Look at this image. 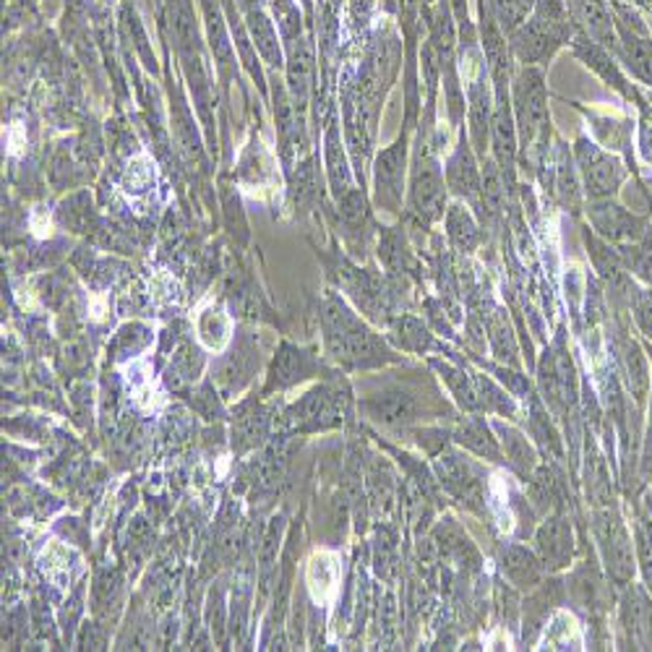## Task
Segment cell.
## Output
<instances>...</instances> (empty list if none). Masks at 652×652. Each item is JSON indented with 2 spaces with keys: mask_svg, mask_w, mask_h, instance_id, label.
<instances>
[{
  "mask_svg": "<svg viewBox=\"0 0 652 652\" xmlns=\"http://www.w3.org/2000/svg\"><path fill=\"white\" fill-rule=\"evenodd\" d=\"M533 543L537 559H541L548 574L567 569L571 559H574V527H571V520L564 512L548 514L541 522V527L535 530Z\"/></svg>",
  "mask_w": 652,
  "mask_h": 652,
  "instance_id": "9c48e42d",
  "label": "cell"
},
{
  "mask_svg": "<svg viewBox=\"0 0 652 652\" xmlns=\"http://www.w3.org/2000/svg\"><path fill=\"white\" fill-rule=\"evenodd\" d=\"M152 342V329L141 324H126L112 340V358L123 360L139 355Z\"/></svg>",
  "mask_w": 652,
  "mask_h": 652,
  "instance_id": "83f0119b",
  "label": "cell"
},
{
  "mask_svg": "<svg viewBox=\"0 0 652 652\" xmlns=\"http://www.w3.org/2000/svg\"><path fill=\"white\" fill-rule=\"evenodd\" d=\"M443 173H447V188H452V193H457L460 199H467L473 206H481L483 180L478 163H475V154L465 139L457 144L454 154L447 159Z\"/></svg>",
  "mask_w": 652,
  "mask_h": 652,
  "instance_id": "ac0fdd59",
  "label": "cell"
},
{
  "mask_svg": "<svg viewBox=\"0 0 652 652\" xmlns=\"http://www.w3.org/2000/svg\"><path fill=\"white\" fill-rule=\"evenodd\" d=\"M559 178H556V193H559L561 204L571 212H580V186H577V175L571 170V163L567 157V150H561L559 157Z\"/></svg>",
  "mask_w": 652,
  "mask_h": 652,
  "instance_id": "f1b7e54d",
  "label": "cell"
},
{
  "mask_svg": "<svg viewBox=\"0 0 652 652\" xmlns=\"http://www.w3.org/2000/svg\"><path fill=\"white\" fill-rule=\"evenodd\" d=\"M574 154L584 180V191H588L590 199H606L610 193H616V188L624 180V167L614 154L603 152L590 139L577 141Z\"/></svg>",
  "mask_w": 652,
  "mask_h": 652,
  "instance_id": "ba28073f",
  "label": "cell"
},
{
  "mask_svg": "<svg viewBox=\"0 0 652 652\" xmlns=\"http://www.w3.org/2000/svg\"><path fill=\"white\" fill-rule=\"evenodd\" d=\"M349 407V389L342 379V374L329 376V379L308 389L304 396L285 407L282 413V428L287 434L311 436L327 434L340 428L345 423Z\"/></svg>",
  "mask_w": 652,
  "mask_h": 652,
  "instance_id": "7a4b0ae2",
  "label": "cell"
},
{
  "mask_svg": "<svg viewBox=\"0 0 652 652\" xmlns=\"http://www.w3.org/2000/svg\"><path fill=\"white\" fill-rule=\"evenodd\" d=\"M261 368H264V355H261L257 334L251 329L240 327L238 332H233V340L225 353L214 358L210 379L217 387L222 400H233L251 384L253 376Z\"/></svg>",
  "mask_w": 652,
  "mask_h": 652,
  "instance_id": "3957f363",
  "label": "cell"
},
{
  "mask_svg": "<svg viewBox=\"0 0 652 652\" xmlns=\"http://www.w3.org/2000/svg\"><path fill=\"white\" fill-rule=\"evenodd\" d=\"M436 460V475H439L441 488L447 490L452 499H457L467 512L486 514V494H483V478L475 467L473 460L457 449H443Z\"/></svg>",
  "mask_w": 652,
  "mask_h": 652,
  "instance_id": "52a82bcc",
  "label": "cell"
},
{
  "mask_svg": "<svg viewBox=\"0 0 652 652\" xmlns=\"http://www.w3.org/2000/svg\"><path fill=\"white\" fill-rule=\"evenodd\" d=\"M394 342L405 349V353H418V355H426L428 349H443L441 342H436L434 334L423 327V321L413 319V316L400 319V324L394 329Z\"/></svg>",
  "mask_w": 652,
  "mask_h": 652,
  "instance_id": "484cf974",
  "label": "cell"
},
{
  "mask_svg": "<svg viewBox=\"0 0 652 652\" xmlns=\"http://www.w3.org/2000/svg\"><path fill=\"white\" fill-rule=\"evenodd\" d=\"M360 413L384 431H410V426L420 420V413L426 415V402L413 387L389 384L379 392L360 396Z\"/></svg>",
  "mask_w": 652,
  "mask_h": 652,
  "instance_id": "8992f818",
  "label": "cell"
},
{
  "mask_svg": "<svg viewBox=\"0 0 652 652\" xmlns=\"http://www.w3.org/2000/svg\"><path fill=\"white\" fill-rule=\"evenodd\" d=\"M590 220H593L595 230L606 235L614 244H637L644 235V222L635 214H629L624 206L614 204V201L595 199V204L590 206Z\"/></svg>",
  "mask_w": 652,
  "mask_h": 652,
  "instance_id": "2e32d148",
  "label": "cell"
},
{
  "mask_svg": "<svg viewBox=\"0 0 652 652\" xmlns=\"http://www.w3.org/2000/svg\"><path fill=\"white\" fill-rule=\"evenodd\" d=\"M452 441L454 447L465 449L478 460L494 462V465H503V452H501V441L496 436L494 423H488L483 415L470 413L465 420L457 423V428L452 431Z\"/></svg>",
  "mask_w": 652,
  "mask_h": 652,
  "instance_id": "9a60e30c",
  "label": "cell"
},
{
  "mask_svg": "<svg viewBox=\"0 0 652 652\" xmlns=\"http://www.w3.org/2000/svg\"><path fill=\"white\" fill-rule=\"evenodd\" d=\"M272 428V413L259 405V400L238 405V413H233V452L246 454L251 449L264 447Z\"/></svg>",
  "mask_w": 652,
  "mask_h": 652,
  "instance_id": "e0dca14e",
  "label": "cell"
},
{
  "mask_svg": "<svg viewBox=\"0 0 652 652\" xmlns=\"http://www.w3.org/2000/svg\"><path fill=\"white\" fill-rule=\"evenodd\" d=\"M537 381H541L543 400L554 410L567 407L574 400V368L561 340H556L554 347L543 353L541 366H537Z\"/></svg>",
  "mask_w": 652,
  "mask_h": 652,
  "instance_id": "7c38bea8",
  "label": "cell"
},
{
  "mask_svg": "<svg viewBox=\"0 0 652 652\" xmlns=\"http://www.w3.org/2000/svg\"><path fill=\"white\" fill-rule=\"evenodd\" d=\"M496 436L501 441V452H503V465H507L512 473L520 475L522 481H530V475L535 473V467L541 465V457H537V449L533 447V441L524 436L520 428L512 426V423L503 420H494Z\"/></svg>",
  "mask_w": 652,
  "mask_h": 652,
  "instance_id": "d6986e66",
  "label": "cell"
},
{
  "mask_svg": "<svg viewBox=\"0 0 652 652\" xmlns=\"http://www.w3.org/2000/svg\"><path fill=\"white\" fill-rule=\"evenodd\" d=\"M624 360H627V371H629V381H631V392H635L637 400H644V392H648V368H644L642 353L640 347L631 342L627 345V353H624Z\"/></svg>",
  "mask_w": 652,
  "mask_h": 652,
  "instance_id": "4dcf8cb0",
  "label": "cell"
},
{
  "mask_svg": "<svg viewBox=\"0 0 652 652\" xmlns=\"http://www.w3.org/2000/svg\"><path fill=\"white\" fill-rule=\"evenodd\" d=\"M410 204L420 214V220L434 222L443 217L447 210V183L443 173L431 154H420L415 159L413 183H410Z\"/></svg>",
  "mask_w": 652,
  "mask_h": 652,
  "instance_id": "30bf717a",
  "label": "cell"
},
{
  "mask_svg": "<svg viewBox=\"0 0 652 652\" xmlns=\"http://www.w3.org/2000/svg\"><path fill=\"white\" fill-rule=\"evenodd\" d=\"M618 257L637 277L652 282V246H624Z\"/></svg>",
  "mask_w": 652,
  "mask_h": 652,
  "instance_id": "1f68e13d",
  "label": "cell"
},
{
  "mask_svg": "<svg viewBox=\"0 0 652 652\" xmlns=\"http://www.w3.org/2000/svg\"><path fill=\"white\" fill-rule=\"evenodd\" d=\"M407 141L400 139L376 157V204L381 210H396L402 204V183H405Z\"/></svg>",
  "mask_w": 652,
  "mask_h": 652,
  "instance_id": "4fadbf2b",
  "label": "cell"
},
{
  "mask_svg": "<svg viewBox=\"0 0 652 652\" xmlns=\"http://www.w3.org/2000/svg\"><path fill=\"white\" fill-rule=\"evenodd\" d=\"M514 116H517V133H520L524 150H533L537 154L546 152L548 137V97L543 73L535 69H524L514 82Z\"/></svg>",
  "mask_w": 652,
  "mask_h": 652,
  "instance_id": "277c9868",
  "label": "cell"
},
{
  "mask_svg": "<svg viewBox=\"0 0 652 652\" xmlns=\"http://www.w3.org/2000/svg\"><path fill=\"white\" fill-rule=\"evenodd\" d=\"M282 537H285V514H277L264 530V537H261V548H259V584H261L259 595L261 597H266L269 584H272L274 571H277Z\"/></svg>",
  "mask_w": 652,
  "mask_h": 652,
  "instance_id": "7402d4cb",
  "label": "cell"
},
{
  "mask_svg": "<svg viewBox=\"0 0 652 652\" xmlns=\"http://www.w3.org/2000/svg\"><path fill=\"white\" fill-rule=\"evenodd\" d=\"M488 340H490V349L501 363H507L509 368H520V360H517V340L509 329L507 316L501 311H496L488 321Z\"/></svg>",
  "mask_w": 652,
  "mask_h": 652,
  "instance_id": "4316f807",
  "label": "cell"
},
{
  "mask_svg": "<svg viewBox=\"0 0 652 652\" xmlns=\"http://www.w3.org/2000/svg\"><path fill=\"white\" fill-rule=\"evenodd\" d=\"M197 329H199L201 345L206 349H214V353L233 340L230 319H227V313L222 311V306H210L206 311H201Z\"/></svg>",
  "mask_w": 652,
  "mask_h": 652,
  "instance_id": "cb8c5ba5",
  "label": "cell"
},
{
  "mask_svg": "<svg viewBox=\"0 0 652 652\" xmlns=\"http://www.w3.org/2000/svg\"><path fill=\"white\" fill-rule=\"evenodd\" d=\"M206 621H210V629L214 640L222 644L225 640V597H222L220 588H212L210 593V608H206Z\"/></svg>",
  "mask_w": 652,
  "mask_h": 652,
  "instance_id": "d6a6232c",
  "label": "cell"
},
{
  "mask_svg": "<svg viewBox=\"0 0 652 652\" xmlns=\"http://www.w3.org/2000/svg\"><path fill=\"white\" fill-rule=\"evenodd\" d=\"M337 371L324 366V360L319 358V353L311 347L293 345V342L282 340L277 353H274L272 363L266 368L264 389H261V396H272L280 392H287V389L304 384L308 379H329Z\"/></svg>",
  "mask_w": 652,
  "mask_h": 652,
  "instance_id": "5b68a950",
  "label": "cell"
},
{
  "mask_svg": "<svg viewBox=\"0 0 652 652\" xmlns=\"http://www.w3.org/2000/svg\"><path fill=\"white\" fill-rule=\"evenodd\" d=\"M431 366L439 374V379L447 384L449 394L457 402V407L462 413H481V396H478V387H475V376H467L465 368H457L452 363L443 360H431Z\"/></svg>",
  "mask_w": 652,
  "mask_h": 652,
  "instance_id": "44dd1931",
  "label": "cell"
},
{
  "mask_svg": "<svg viewBox=\"0 0 652 652\" xmlns=\"http://www.w3.org/2000/svg\"><path fill=\"white\" fill-rule=\"evenodd\" d=\"M319 324L327 358L337 363L345 374L379 371V368L405 363V358L379 332H374L337 293L329 291L321 300Z\"/></svg>",
  "mask_w": 652,
  "mask_h": 652,
  "instance_id": "6da1fadb",
  "label": "cell"
},
{
  "mask_svg": "<svg viewBox=\"0 0 652 652\" xmlns=\"http://www.w3.org/2000/svg\"><path fill=\"white\" fill-rule=\"evenodd\" d=\"M63 363L71 374L84 371V368L90 366V349H86L82 340H71L69 345L63 347Z\"/></svg>",
  "mask_w": 652,
  "mask_h": 652,
  "instance_id": "836d02e7",
  "label": "cell"
},
{
  "mask_svg": "<svg viewBox=\"0 0 652 652\" xmlns=\"http://www.w3.org/2000/svg\"><path fill=\"white\" fill-rule=\"evenodd\" d=\"M447 233L454 240V246L462 248V251H473L481 244L478 222L467 212V206L462 204H452L447 210Z\"/></svg>",
  "mask_w": 652,
  "mask_h": 652,
  "instance_id": "d4e9b609",
  "label": "cell"
},
{
  "mask_svg": "<svg viewBox=\"0 0 652 652\" xmlns=\"http://www.w3.org/2000/svg\"><path fill=\"white\" fill-rule=\"evenodd\" d=\"M473 376H475V387H478L483 413L501 415V418H507V420H517L520 407H517L514 394L509 392V389L496 384V381L486 374H473Z\"/></svg>",
  "mask_w": 652,
  "mask_h": 652,
  "instance_id": "603a6c76",
  "label": "cell"
},
{
  "mask_svg": "<svg viewBox=\"0 0 652 652\" xmlns=\"http://www.w3.org/2000/svg\"><path fill=\"white\" fill-rule=\"evenodd\" d=\"M499 569L503 580L512 584L520 593H533V590L546 580V567H543L541 559H537L535 548L522 546V543H509V546L501 548L499 554Z\"/></svg>",
  "mask_w": 652,
  "mask_h": 652,
  "instance_id": "5bb4252c",
  "label": "cell"
},
{
  "mask_svg": "<svg viewBox=\"0 0 652 652\" xmlns=\"http://www.w3.org/2000/svg\"><path fill=\"white\" fill-rule=\"evenodd\" d=\"M567 595L577 608L588 610V614H601L608 608V584L590 564H584L569 577Z\"/></svg>",
  "mask_w": 652,
  "mask_h": 652,
  "instance_id": "ffe728a7",
  "label": "cell"
},
{
  "mask_svg": "<svg viewBox=\"0 0 652 652\" xmlns=\"http://www.w3.org/2000/svg\"><path fill=\"white\" fill-rule=\"evenodd\" d=\"M635 319L642 332L652 340V291L635 295Z\"/></svg>",
  "mask_w": 652,
  "mask_h": 652,
  "instance_id": "e575fe53",
  "label": "cell"
},
{
  "mask_svg": "<svg viewBox=\"0 0 652 652\" xmlns=\"http://www.w3.org/2000/svg\"><path fill=\"white\" fill-rule=\"evenodd\" d=\"M251 29H253V39H257L259 50L264 52V58L269 63L280 66V50H277V35L272 32V26L261 13H251Z\"/></svg>",
  "mask_w": 652,
  "mask_h": 652,
  "instance_id": "f546056e",
  "label": "cell"
},
{
  "mask_svg": "<svg viewBox=\"0 0 652 652\" xmlns=\"http://www.w3.org/2000/svg\"><path fill=\"white\" fill-rule=\"evenodd\" d=\"M595 535L597 541H601L610 577H614L618 584L629 582L631 574H635V554H631L629 533L621 520H618V514L610 512V509L595 512Z\"/></svg>",
  "mask_w": 652,
  "mask_h": 652,
  "instance_id": "8fae6325",
  "label": "cell"
}]
</instances>
